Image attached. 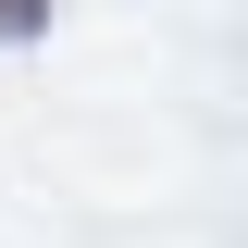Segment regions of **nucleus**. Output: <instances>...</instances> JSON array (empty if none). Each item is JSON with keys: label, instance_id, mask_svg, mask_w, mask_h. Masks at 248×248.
Returning a JSON list of instances; mask_svg holds the SVG:
<instances>
[{"label": "nucleus", "instance_id": "f257e3e1", "mask_svg": "<svg viewBox=\"0 0 248 248\" xmlns=\"http://www.w3.org/2000/svg\"><path fill=\"white\" fill-rule=\"evenodd\" d=\"M50 25V0H0V37H37Z\"/></svg>", "mask_w": 248, "mask_h": 248}]
</instances>
